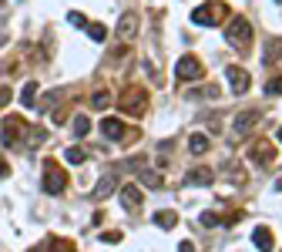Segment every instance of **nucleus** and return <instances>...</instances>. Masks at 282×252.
<instances>
[{
  "mask_svg": "<svg viewBox=\"0 0 282 252\" xmlns=\"http://www.w3.org/2000/svg\"><path fill=\"white\" fill-rule=\"evenodd\" d=\"M118 108H121V114H128V118H145L148 108H151V94H148L141 84H131V88H124L121 94H118Z\"/></svg>",
  "mask_w": 282,
  "mask_h": 252,
  "instance_id": "obj_1",
  "label": "nucleus"
},
{
  "mask_svg": "<svg viewBox=\"0 0 282 252\" xmlns=\"http://www.w3.org/2000/svg\"><path fill=\"white\" fill-rule=\"evenodd\" d=\"M222 21H228L225 0H208V4L192 11V24H198V27H215V24H222Z\"/></svg>",
  "mask_w": 282,
  "mask_h": 252,
  "instance_id": "obj_2",
  "label": "nucleus"
},
{
  "mask_svg": "<svg viewBox=\"0 0 282 252\" xmlns=\"http://www.w3.org/2000/svg\"><path fill=\"white\" fill-rule=\"evenodd\" d=\"M225 37H228V44H235L238 51H248V47H252V24H248L242 14H235V17L225 24Z\"/></svg>",
  "mask_w": 282,
  "mask_h": 252,
  "instance_id": "obj_3",
  "label": "nucleus"
},
{
  "mask_svg": "<svg viewBox=\"0 0 282 252\" xmlns=\"http://www.w3.org/2000/svg\"><path fill=\"white\" fill-rule=\"evenodd\" d=\"M275 158H279V152H275V145L265 142V138H255V142L248 145V162H252V165H259V168H272Z\"/></svg>",
  "mask_w": 282,
  "mask_h": 252,
  "instance_id": "obj_4",
  "label": "nucleus"
},
{
  "mask_svg": "<svg viewBox=\"0 0 282 252\" xmlns=\"http://www.w3.org/2000/svg\"><path fill=\"white\" fill-rule=\"evenodd\" d=\"M64 188H68V172H61V165L47 158L44 162V192L47 195H61Z\"/></svg>",
  "mask_w": 282,
  "mask_h": 252,
  "instance_id": "obj_5",
  "label": "nucleus"
},
{
  "mask_svg": "<svg viewBox=\"0 0 282 252\" xmlns=\"http://www.w3.org/2000/svg\"><path fill=\"white\" fill-rule=\"evenodd\" d=\"M175 77H178V81H198V77H205V64L195 54H185V57H178V64H175Z\"/></svg>",
  "mask_w": 282,
  "mask_h": 252,
  "instance_id": "obj_6",
  "label": "nucleus"
},
{
  "mask_svg": "<svg viewBox=\"0 0 282 252\" xmlns=\"http://www.w3.org/2000/svg\"><path fill=\"white\" fill-rule=\"evenodd\" d=\"M31 132L27 128V121L24 118H17V114H11V118H4V145L7 148H14L17 142H24V135Z\"/></svg>",
  "mask_w": 282,
  "mask_h": 252,
  "instance_id": "obj_7",
  "label": "nucleus"
},
{
  "mask_svg": "<svg viewBox=\"0 0 282 252\" xmlns=\"http://www.w3.org/2000/svg\"><path fill=\"white\" fill-rule=\"evenodd\" d=\"M225 81H228V88H232V94H245L248 84H252V77H248V71H242V67H228L225 71Z\"/></svg>",
  "mask_w": 282,
  "mask_h": 252,
  "instance_id": "obj_8",
  "label": "nucleus"
},
{
  "mask_svg": "<svg viewBox=\"0 0 282 252\" xmlns=\"http://www.w3.org/2000/svg\"><path fill=\"white\" fill-rule=\"evenodd\" d=\"M259 118H262L259 111H242V114L235 118V124H232V138H245V135L259 124Z\"/></svg>",
  "mask_w": 282,
  "mask_h": 252,
  "instance_id": "obj_9",
  "label": "nucleus"
},
{
  "mask_svg": "<svg viewBox=\"0 0 282 252\" xmlns=\"http://www.w3.org/2000/svg\"><path fill=\"white\" fill-rule=\"evenodd\" d=\"M135 37H138V14L128 11L118 21V41H135Z\"/></svg>",
  "mask_w": 282,
  "mask_h": 252,
  "instance_id": "obj_10",
  "label": "nucleus"
},
{
  "mask_svg": "<svg viewBox=\"0 0 282 252\" xmlns=\"http://www.w3.org/2000/svg\"><path fill=\"white\" fill-rule=\"evenodd\" d=\"M118 185H121V182H118V175H114V172H108V175H104L101 182L94 185V192H91V198H94V202H101V198L114 195V192H118Z\"/></svg>",
  "mask_w": 282,
  "mask_h": 252,
  "instance_id": "obj_11",
  "label": "nucleus"
},
{
  "mask_svg": "<svg viewBox=\"0 0 282 252\" xmlns=\"http://www.w3.org/2000/svg\"><path fill=\"white\" fill-rule=\"evenodd\" d=\"M252 242H255V249H259V252H272V249H275V239H272L269 225H259V229L252 232Z\"/></svg>",
  "mask_w": 282,
  "mask_h": 252,
  "instance_id": "obj_12",
  "label": "nucleus"
},
{
  "mask_svg": "<svg viewBox=\"0 0 282 252\" xmlns=\"http://www.w3.org/2000/svg\"><path fill=\"white\" fill-rule=\"evenodd\" d=\"M121 205L128 208V212H138V208H141V188L138 185H124L121 188Z\"/></svg>",
  "mask_w": 282,
  "mask_h": 252,
  "instance_id": "obj_13",
  "label": "nucleus"
},
{
  "mask_svg": "<svg viewBox=\"0 0 282 252\" xmlns=\"http://www.w3.org/2000/svg\"><path fill=\"white\" fill-rule=\"evenodd\" d=\"M185 182H188V185H212L215 175H212V168H188Z\"/></svg>",
  "mask_w": 282,
  "mask_h": 252,
  "instance_id": "obj_14",
  "label": "nucleus"
},
{
  "mask_svg": "<svg viewBox=\"0 0 282 252\" xmlns=\"http://www.w3.org/2000/svg\"><path fill=\"white\" fill-rule=\"evenodd\" d=\"M208 148H212V138H208V135H192V138H188V152L192 155H205L208 152Z\"/></svg>",
  "mask_w": 282,
  "mask_h": 252,
  "instance_id": "obj_15",
  "label": "nucleus"
},
{
  "mask_svg": "<svg viewBox=\"0 0 282 252\" xmlns=\"http://www.w3.org/2000/svg\"><path fill=\"white\" fill-rule=\"evenodd\" d=\"M101 132L108 135V138H114V142H118V138H124V121H118V118H104V121H101Z\"/></svg>",
  "mask_w": 282,
  "mask_h": 252,
  "instance_id": "obj_16",
  "label": "nucleus"
},
{
  "mask_svg": "<svg viewBox=\"0 0 282 252\" xmlns=\"http://www.w3.org/2000/svg\"><path fill=\"white\" fill-rule=\"evenodd\" d=\"M282 54V41L279 37H269V41H265V54H262V61H265V64H275V57Z\"/></svg>",
  "mask_w": 282,
  "mask_h": 252,
  "instance_id": "obj_17",
  "label": "nucleus"
},
{
  "mask_svg": "<svg viewBox=\"0 0 282 252\" xmlns=\"http://www.w3.org/2000/svg\"><path fill=\"white\" fill-rule=\"evenodd\" d=\"M21 104H24V108H34V104H37V84H34V81H27V84L21 88Z\"/></svg>",
  "mask_w": 282,
  "mask_h": 252,
  "instance_id": "obj_18",
  "label": "nucleus"
},
{
  "mask_svg": "<svg viewBox=\"0 0 282 252\" xmlns=\"http://www.w3.org/2000/svg\"><path fill=\"white\" fill-rule=\"evenodd\" d=\"M47 252H78V245L74 242H68V239H47Z\"/></svg>",
  "mask_w": 282,
  "mask_h": 252,
  "instance_id": "obj_19",
  "label": "nucleus"
},
{
  "mask_svg": "<svg viewBox=\"0 0 282 252\" xmlns=\"http://www.w3.org/2000/svg\"><path fill=\"white\" fill-rule=\"evenodd\" d=\"M155 225H161V229H171V225H178V215L175 212H155Z\"/></svg>",
  "mask_w": 282,
  "mask_h": 252,
  "instance_id": "obj_20",
  "label": "nucleus"
},
{
  "mask_svg": "<svg viewBox=\"0 0 282 252\" xmlns=\"http://www.w3.org/2000/svg\"><path fill=\"white\" fill-rule=\"evenodd\" d=\"M84 158H88V152H84V148H78V145H71L68 152H64V162H71V165H81Z\"/></svg>",
  "mask_w": 282,
  "mask_h": 252,
  "instance_id": "obj_21",
  "label": "nucleus"
},
{
  "mask_svg": "<svg viewBox=\"0 0 282 252\" xmlns=\"http://www.w3.org/2000/svg\"><path fill=\"white\" fill-rule=\"evenodd\" d=\"M88 37L101 44V41H108V27H104V24H88Z\"/></svg>",
  "mask_w": 282,
  "mask_h": 252,
  "instance_id": "obj_22",
  "label": "nucleus"
},
{
  "mask_svg": "<svg viewBox=\"0 0 282 252\" xmlns=\"http://www.w3.org/2000/svg\"><path fill=\"white\" fill-rule=\"evenodd\" d=\"M91 132V118H84V114H78V118H74V135H78V138H84V135Z\"/></svg>",
  "mask_w": 282,
  "mask_h": 252,
  "instance_id": "obj_23",
  "label": "nucleus"
},
{
  "mask_svg": "<svg viewBox=\"0 0 282 252\" xmlns=\"http://www.w3.org/2000/svg\"><path fill=\"white\" fill-rule=\"evenodd\" d=\"M141 185H145V188H158L161 185V175H155V172L148 168V172H141Z\"/></svg>",
  "mask_w": 282,
  "mask_h": 252,
  "instance_id": "obj_24",
  "label": "nucleus"
},
{
  "mask_svg": "<svg viewBox=\"0 0 282 252\" xmlns=\"http://www.w3.org/2000/svg\"><path fill=\"white\" fill-rule=\"evenodd\" d=\"M91 104H94V108H98V111H104V108H108V104H111V98H108L104 91H94V94H91Z\"/></svg>",
  "mask_w": 282,
  "mask_h": 252,
  "instance_id": "obj_25",
  "label": "nucleus"
},
{
  "mask_svg": "<svg viewBox=\"0 0 282 252\" xmlns=\"http://www.w3.org/2000/svg\"><path fill=\"white\" fill-rule=\"evenodd\" d=\"M205 225V229H215V225H218V222H222V215H218V212H202V219H198Z\"/></svg>",
  "mask_w": 282,
  "mask_h": 252,
  "instance_id": "obj_26",
  "label": "nucleus"
},
{
  "mask_svg": "<svg viewBox=\"0 0 282 252\" xmlns=\"http://www.w3.org/2000/svg\"><path fill=\"white\" fill-rule=\"evenodd\" d=\"M68 24H71V27H88L84 14H78V11H71V14H68Z\"/></svg>",
  "mask_w": 282,
  "mask_h": 252,
  "instance_id": "obj_27",
  "label": "nucleus"
},
{
  "mask_svg": "<svg viewBox=\"0 0 282 252\" xmlns=\"http://www.w3.org/2000/svg\"><path fill=\"white\" fill-rule=\"evenodd\" d=\"M265 94H282V77H272L265 84Z\"/></svg>",
  "mask_w": 282,
  "mask_h": 252,
  "instance_id": "obj_28",
  "label": "nucleus"
},
{
  "mask_svg": "<svg viewBox=\"0 0 282 252\" xmlns=\"http://www.w3.org/2000/svg\"><path fill=\"white\" fill-rule=\"evenodd\" d=\"M101 242L114 245V242H121V232H118V229H111V232H101Z\"/></svg>",
  "mask_w": 282,
  "mask_h": 252,
  "instance_id": "obj_29",
  "label": "nucleus"
},
{
  "mask_svg": "<svg viewBox=\"0 0 282 252\" xmlns=\"http://www.w3.org/2000/svg\"><path fill=\"white\" fill-rule=\"evenodd\" d=\"M11 98H14L11 88H0V108H7V104H11Z\"/></svg>",
  "mask_w": 282,
  "mask_h": 252,
  "instance_id": "obj_30",
  "label": "nucleus"
},
{
  "mask_svg": "<svg viewBox=\"0 0 282 252\" xmlns=\"http://www.w3.org/2000/svg\"><path fill=\"white\" fill-rule=\"evenodd\" d=\"M178 252H195V245H192V242H188V239H185V242H181V245H178Z\"/></svg>",
  "mask_w": 282,
  "mask_h": 252,
  "instance_id": "obj_31",
  "label": "nucleus"
},
{
  "mask_svg": "<svg viewBox=\"0 0 282 252\" xmlns=\"http://www.w3.org/2000/svg\"><path fill=\"white\" fill-rule=\"evenodd\" d=\"M11 175V168H7V162H0V178H7Z\"/></svg>",
  "mask_w": 282,
  "mask_h": 252,
  "instance_id": "obj_32",
  "label": "nucleus"
},
{
  "mask_svg": "<svg viewBox=\"0 0 282 252\" xmlns=\"http://www.w3.org/2000/svg\"><path fill=\"white\" fill-rule=\"evenodd\" d=\"M275 135H279V142H282V128H279V132H275Z\"/></svg>",
  "mask_w": 282,
  "mask_h": 252,
  "instance_id": "obj_33",
  "label": "nucleus"
},
{
  "mask_svg": "<svg viewBox=\"0 0 282 252\" xmlns=\"http://www.w3.org/2000/svg\"><path fill=\"white\" fill-rule=\"evenodd\" d=\"M275 4H282V0H275Z\"/></svg>",
  "mask_w": 282,
  "mask_h": 252,
  "instance_id": "obj_34",
  "label": "nucleus"
},
{
  "mask_svg": "<svg viewBox=\"0 0 282 252\" xmlns=\"http://www.w3.org/2000/svg\"><path fill=\"white\" fill-rule=\"evenodd\" d=\"M279 188H282V182H279Z\"/></svg>",
  "mask_w": 282,
  "mask_h": 252,
  "instance_id": "obj_35",
  "label": "nucleus"
}]
</instances>
